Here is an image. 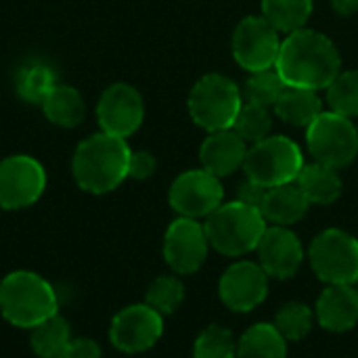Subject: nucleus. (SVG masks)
<instances>
[{
	"mask_svg": "<svg viewBox=\"0 0 358 358\" xmlns=\"http://www.w3.org/2000/svg\"><path fill=\"white\" fill-rule=\"evenodd\" d=\"M233 130L245 141V143H260L266 136L273 134V113L268 107L245 103L233 124Z\"/></svg>",
	"mask_w": 358,
	"mask_h": 358,
	"instance_id": "c85d7f7f",
	"label": "nucleus"
},
{
	"mask_svg": "<svg viewBox=\"0 0 358 358\" xmlns=\"http://www.w3.org/2000/svg\"><path fill=\"white\" fill-rule=\"evenodd\" d=\"M193 352L195 358H237V342L229 329L210 325L199 334Z\"/></svg>",
	"mask_w": 358,
	"mask_h": 358,
	"instance_id": "2f4dec72",
	"label": "nucleus"
},
{
	"mask_svg": "<svg viewBox=\"0 0 358 358\" xmlns=\"http://www.w3.org/2000/svg\"><path fill=\"white\" fill-rule=\"evenodd\" d=\"M189 115L206 132H218L233 128L241 107V88L222 73H206L189 92Z\"/></svg>",
	"mask_w": 358,
	"mask_h": 358,
	"instance_id": "39448f33",
	"label": "nucleus"
},
{
	"mask_svg": "<svg viewBox=\"0 0 358 358\" xmlns=\"http://www.w3.org/2000/svg\"><path fill=\"white\" fill-rule=\"evenodd\" d=\"M281 31H277L262 15H250L241 19L233 31L231 48L237 65L245 71L256 73L273 69L281 50Z\"/></svg>",
	"mask_w": 358,
	"mask_h": 358,
	"instance_id": "1a4fd4ad",
	"label": "nucleus"
},
{
	"mask_svg": "<svg viewBox=\"0 0 358 358\" xmlns=\"http://www.w3.org/2000/svg\"><path fill=\"white\" fill-rule=\"evenodd\" d=\"M224 189L220 178L208 170H187L174 178L168 201L172 210L185 218H208L216 208L222 206Z\"/></svg>",
	"mask_w": 358,
	"mask_h": 358,
	"instance_id": "9d476101",
	"label": "nucleus"
},
{
	"mask_svg": "<svg viewBox=\"0 0 358 358\" xmlns=\"http://www.w3.org/2000/svg\"><path fill=\"white\" fill-rule=\"evenodd\" d=\"M327 105L344 117H358V69L340 71L325 88Z\"/></svg>",
	"mask_w": 358,
	"mask_h": 358,
	"instance_id": "bb28decb",
	"label": "nucleus"
},
{
	"mask_svg": "<svg viewBox=\"0 0 358 358\" xmlns=\"http://www.w3.org/2000/svg\"><path fill=\"white\" fill-rule=\"evenodd\" d=\"M315 0H262V17L281 34L306 27Z\"/></svg>",
	"mask_w": 358,
	"mask_h": 358,
	"instance_id": "b1692460",
	"label": "nucleus"
},
{
	"mask_svg": "<svg viewBox=\"0 0 358 358\" xmlns=\"http://www.w3.org/2000/svg\"><path fill=\"white\" fill-rule=\"evenodd\" d=\"M55 86H57V76H55L52 67L46 63H40V61H31V63L23 65L15 78L17 94L25 103L42 105V101L50 94V90Z\"/></svg>",
	"mask_w": 358,
	"mask_h": 358,
	"instance_id": "393cba45",
	"label": "nucleus"
},
{
	"mask_svg": "<svg viewBox=\"0 0 358 358\" xmlns=\"http://www.w3.org/2000/svg\"><path fill=\"white\" fill-rule=\"evenodd\" d=\"M273 325L287 342H300L313 329V310L302 302H289L277 313Z\"/></svg>",
	"mask_w": 358,
	"mask_h": 358,
	"instance_id": "c756f323",
	"label": "nucleus"
},
{
	"mask_svg": "<svg viewBox=\"0 0 358 358\" xmlns=\"http://www.w3.org/2000/svg\"><path fill=\"white\" fill-rule=\"evenodd\" d=\"M306 145L315 162L342 170L350 166L358 155L357 124L331 109L323 111L306 128Z\"/></svg>",
	"mask_w": 358,
	"mask_h": 358,
	"instance_id": "0eeeda50",
	"label": "nucleus"
},
{
	"mask_svg": "<svg viewBox=\"0 0 358 358\" xmlns=\"http://www.w3.org/2000/svg\"><path fill=\"white\" fill-rule=\"evenodd\" d=\"M264 195H266V189L256 185V182H252V180H248V178L237 189V199L248 203V206H252V208H258V210H260V206L264 201Z\"/></svg>",
	"mask_w": 358,
	"mask_h": 358,
	"instance_id": "f704fd0d",
	"label": "nucleus"
},
{
	"mask_svg": "<svg viewBox=\"0 0 358 358\" xmlns=\"http://www.w3.org/2000/svg\"><path fill=\"white\" fill-rule=\"evenodd\" d=\"M302 168L304 155L300 147L292 138L281 134H271L264 141L254 143L248 149V157L243 164L245 178L264 189L296 182Z\"/></svg>",
	"mask_w": 358,
	"mask_h": 358,
	"instance_id": "423d86ee",
	"label": "nucleus"
},
{
	"mask_svg": "<svg viewBox=\"0 0 358 358\" xmlns=\"http://www.w3.org/2000/svg\"><path fill=\"white\" fill-rule=\"evenodd\" d=\"M59 358H101V348L90 338H71Z\"/></svg>",
	"mask_w": 358,
	"mask_h": 358,
	"instance_id": "72a5a7b5",
	"label": "nucleus"
},
{
	"mask_svg": "<svg viewBox=\"0 0 358 358\" xmlns=\"http://www.w3.org/2000/svg\"><path fill=\"white\" fill-rule=\"evenodd\" d=\"M145 120L143 94L126 82H115L107 86L96 105V122L103 132L128 138L132 136Z\"/></svg>",
	"mask_w": 358,
	"mask_h": 358,
	"instance_id": "f8f14e48",
	"label": "nucleus"
},
{
	"mask_svg": "<svg viewBox=\"0 0 358 358\" xmlns=\"http://www.w3.org/2000/svg\"><path fill=\"white\" fill-rule=\"evenodd\" d=\"M237 358H287V340L271 323L252 325L237 342Z\"/></svg>",
	"mask_w": 358,
	"mask_h": 358,
	"instance_id": "5701e85b",
	"label": "nucleus"
},
{
	"mask_svg": "<svg viewBox=\"0 0 358 358\" xmlns=\"http://www.w3.org/2000/svg\"><path fill=\"white\" fill-rule=\"evenodd\" d=\"M185 300V285L174 275L157 277L147 289V304L159 315H172Z\"/></svg>",
	"mask_w": 358,
	"mask_h": 358,
	"instance_id": "7c9ffc66",
	"label": "nucleus"
},
{
	"mask_svg": "<svg viewBox=\"0 0 358 358\" xmlns=\"http://www.w3.org/2000/svg\"><path fill=\"white\" fill-rule=\"evenodd\" d=\"M331 8L340 17H352L358 13V0H331Z\"/></svg>",
	"mask_w": 358,
	"mask_h": 358,
	"instance_id": "c9c22d12",
	"label": "nucleus"
},
{
	"mask_svg": "<svg viewBox=\"0 0 358 358\" xmlns=\"http://www.w3.org/2000/svg\"><path fill=\"white\" fill-rule=\"evenodd\" d=\"M42 111L46 120L61 128H76L84 122L86 105L78 88L69 84H57L50 94L42 101Z\"/></svg>",
	"mask_w": 358,
	"mask_h": 358,
	"instance_id": "4be33fe9",
	"label": "nucleus"
},
{
	"mask_svg": "<svg viewBox=\"0 0 358 358\" xmlns=\"http://www.w3.org/2000/svg\"><path fill=\"white\" fill-rule=\"evenodd\" d=\"M206 235L210 245L224 256H243L258 248L266 220L258 208L239 199L222 203L206 218Z\"/></svg>",
	"mask_w": 358,
	"mask_h": 358,
	"instance_id": "20e7f679",
	"label": "nucleus"
},
{
	"mask_svg": "<svg viewBox=\"0 0 358 358\" xmlns=\"http://www.w3.org/2000/svg\"><path fill=\"white\" fill-rule=\"evenodd\" d=\"M357 292H358V281H357Z\"/></svg>",
	"mask_w": 358,
	"mask_h": 358,
	"instance_id": "e433bc0d",
	"label": "nucleus"
},
{
	"mask_svg": "<svg viewBox=\"0 0 358 358\" xmlns=\"http://www.w3.org/2000/svg\"><path fill=\"white\" fill-rule=\"evenodd\" d=\"M273 109L281 122L294 128H308L325 111L317 90L294 88V86H285Z\"/></svg>",
	"mask_w": 358,
	"mask_h": 358,
	"instance_id": "aec40b11",
	"label": "nucleus"
},
{
	"mask_svg": "<svg viewBox=\"0 0 358 358\" xmlns=\"http://www.w3.org/2000/svg\"><path fill=\"white\" fill-rule=\"evenodd\" d=\"M296 185L315 206H331L342 195V178L338 170L319 162L304 164L296 178Z\"/></svg>",
	"mask_w": 358,
	"mask_h": 358,
	"instance_id": "412c9836",
	"label": "nucleus"
},
{
	"mask_svg": "<svg viewBox=\"0 0 358 358\" xmlns=\"http://www.w3.org/2000/svg\"><path fill=\"white\" fill-rule=\"evenodd\" d=\"M130 153L126 138L103 130L90 134L76 147L71 159V172L78 187L92 195L117 189L128 178Z\"/></svg>",
	"mask_w": 358,
	"mask_h": 358,
	"instance_id": "f03ea898",
	"label": "nucleus"
},
{
	"mask_svg": "<svg viewBox=\"0 0 358 358\" xmlns=\"http://www.w3.org/2000/svg\"><path fill=\"white\" fill-rule=\"evenodd\" d=\"M59 310L55 287L36 273L15 271L0 283V313L2 317L23 329H34Z\"/></svg>",
	"mask_w": 358,
	"mask_h": 358,
	"instance_id": "7ed1b4c3",
	"label": "nucleus"
},
{
	"mask_svg": "<svg viewBox=\"0 0 358 358\" xmlns=\"http://www.w3.org/2000/svg\"><path fill=\"white\" fill-rule=\"evenodd\" d=\"M218 294L227 308L250 313L264 302L268 294V275L256 262H235L224 271Z\"/></svg>",
	"mask_w": 358,
	"mask_h": 358,
	"instance_id": "2eb2a0df",
	"label": "nucleus"
},
{
	"mask_svg": "<svg viewBox=\"0 0 358 358\" xmlns=\"http://www.w3.org/2000/svg\"><path fill=\"white\" fill-rule=\"evenodd\" d=\"M162 334H164V319L147 302L132 304L120 310L109 327L111 344L126 355H138L153 348L162 338Z\"/></svg>",
	"mask_w": 358,
	"mask_h": 358,
	"instance_id": "ddd939ff",
	"label": "nucleus"
},
{
	"mask_svg": "<svg viewBox=\"0 0 358 358\" xmlns=\"http://www.w3.org/2000/svg\"><path fill=\"white\" fill-rule=\"evenodd\" d=\"M248 149V143L233 128L208 132L199 147V162L203 170L218 178H224L243 168Z\"/></svg>",
	"mask_w": 358,
	"mask_h": 358,
	"instance_id": "f3484780",
	"label": "nucleus"
},
{
	"mask_svg": "<svg viewBox=\"0 0 358 358\" xmlns=\"http://www.w3.org/2000/svg\"><path fill=\"white\" fill-rule=\"evenodd\" d=\"M319 323L334 334L350 331L358 323V292L355 285H329L317 300Z\"/></svg>",
	"mask_w": 358,
	"mask_h": 358,
	"instance_id": "a211bd4d",
	"label": "nucleus"
},
{
	"mask_svg": "<svg viewBox=\"0 0 358 358\" xmlns=\"http://www.w3.org/2000/svg\"><path fill=\"white\" fill-rule=\"evenodd\" d=\"M46 189L42 164L29 155H10L0 162V208L21 210L36 203Z\"/></svg>",
	"mask_w": 358,
	"mask_h": 358,
	"instance_id": "9b49d317",
	"label": "nucleus"
},
{
	"mask_svg": "<svg viewBox=\"0 0 358 358\" xmlns=\"http://www.w3.org/2000/svg\"><path fill=\"white\" fill-rule=\"evenodd\" d=\"M256 250L260 266L268 277L275 279L294 277L304 260V248L298 235L287 227H266Z\"/></svg>",
	"mask_w": 358,
	"mask_h": 358,
	"instance_id": "dca6fc26",
	"label": "nucleus"
},
{
	"mask_svg": "<svg viewBox=\"0 0 358 358\" xmlns=\"http://www.w3.org/2000/svg\"><path fill=\"white\" fill-rule=\"evenodd\" d=\"M208 235L195 218H176L164 237V258L176 275H191L208 258Z\"/></svg>",
	"mask_w": 358,
	"mask_h": 358,
	"instance_id": "4468645a",
	"label": "nucleus"
},
{
	"mask_svg": "<svg viewBox=\"0 0 358 358\" xmlns=\"http://www.w3.org/2000/svg\"><path fill=\"white\" fill-rule=\"evenodd\" d=\"M275 69L285 86L319 92L342 71V57L325 34L302 27L283 38Z\"/></svg>",
	"mask_w": 358,
	"mask_h": 358,
	"instance_id": "f257e3e1",
	"label": "nucleus"
},
{
	"mask_svg": "<svg viewBox=\"0 0 358 358\" xmlns=\"http://www.w3.org/2000/svg\"><path fill=\"white\" fill-rule=\"evenodd\" d=\"M357 130H358V126H357Z\"/></svg>",
	"mask_w": 358,
	"mask_h": 358,
	"instance_id": "4c0bfd02",
	"label": "nucleus"
},
{
	"mask_svg": "<svg viewBox=\"0 0 358 358\" xmlns=\"http://www.w3.org/2000/svg\"><path fill=\"white\" fill-rule=\"evenodd\" d=\"M283 90H285V82L281 80L279 71L273 67V69L250 73V78L243 84L241 94H243L245 103H254V105L273 109Z\"/></svg>",
	"mask_w": 358,
	"mask_h": 358,
	"instance_id": "cd10ccee",
	"label": "nucleus"
},
{
	"mask_svg": "<svg viewBox=\"0 0 358 358\" xmlns=\"http://www.w3.org/2000/svg\"><path fill=\"white\" fill-rule=\"evenodd\" d=\"M157 159L149 151H132L130 153V166H128V178L134 180H147L155 174Z\"/></svg>",
	"mask_w": 358,
	"mask_h": 358,
	"instance_id": "473e14b6",
	"label": "nucleus"
},
{
	"mask_svg": "<svg viewBox=\"0 0 358 358\" xmlns=\"http://www.w3.org/2000/svg\"><path fill=\"white\" fill-rule=\"evenodd\" d=\"M308 258L315 275L329 285H355L358 281V239L342 229L317 235Z\"/></svg>",
	"mask_w": 358,
	"mask_h": 358,
	"instance_id": "6e6552de",
	"label": "nucleus"
},
{
	"mask_svg": "<svg viewBox=\"0 0 358 358\" xmlns=\"http://www.w3.org/2000/svg\"><path fill=\"white\" fill-rule=\"evenodd\" d=\"M71 340L69 323L59 315L31 329V350L40 358H59Z\"/></svg>",
	"mask_w": 358,
	"mask_h": 358,
	"instance_id": "a878e982",
	"label": "nucleus"
},
{
	"mask_svg": "<svg viewBox=\"0 0 358 358\" xmlns=\"http://www.w3.org/2000/svg\"><path fill=\"white\" fill-rule=\"evenodd\" d=\"M310 208V201L300 191L296 182L279 185L273 189H266L264 201L260 206V212L266 222L275 227H289L300 222Z\"/></svg>",
	"mask_w": 358,
	"mask_h": 358,
	"instance_id": "6ab92c4d",
	"label": "nucleus"
}]
</instances>
